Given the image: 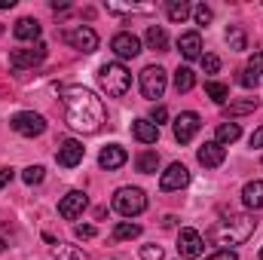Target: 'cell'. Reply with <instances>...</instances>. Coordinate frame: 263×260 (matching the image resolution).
<instances>
[{"instance_id": "8d00e7d4", "label": "cell", "mask_w": 263, "mask_h": 260, "mask_svg": "<svg viewBox=\"0 0 263 260\" xmlns=\"http://www.w3.org/2000/svg\"><path fill=\"white\" fill-rule=\"evenodd\" d=\"M73 233H77V239H92V236H95V233H98V230H95V227H92V224H80V227H77V230H73Z\"/></svg>"}, {"instance_id": "7c38bea8", "label": "cell", "mask_w": 263, "mask_h": 260, "mask_svg": "<svg viewBox=\"0 0 263 260\" xmlns=\"http://www.w3.org/2000/svg\"><path fill=\"white\" fill-rule=\"evenodd\" d=\"M199 114H193V110H184L178 120H175V141L178 144H190L193 138H196V132H199Z\"/></svg>"}, {"instance_id": "ee69618b", "label": "cell", "mask_w": 263, "mask_h": 260, "mask_svg": "<svg viewBox=\"0 0 263 260\" xmlns=\"http://www.w3.org/2000/svg\"><path fill=\"white\" fill-rule=\"evenodd\" d=\"M260 260H263V248H260Z\"/></svg>"}, {"instance_id": "5bb4252c", "label": "cell", "mask_w": 263, "mask_h": 260, "mask_svg": "<svg viewBox=\"0 0 263 260\" xmlns=\"http://www.w3.org/2000/svg\"><path fill=\"white\" fill-rule=\"evenodd\" d=\"M110 49H114L117 59H135V55L141 52V40H138L132 31H120V34H114Z\"/></svg>"}, {"instance_id": "60d3db41", "label": "cell", "mask_w": 263, "mask_h": 260, "mask_svg": "<svg viewBox=\"0 0 263 260\" xmlns=\"http://www.w3.org/2000/svg\"><path fill=\"white\" fill-rule=\"evenodd\" d=\"M12 181V169H0V190Z\"/></svg>"}, {"instance_id": "f546056e", "label": "cell", "mask_w": 263, "mask_h": 260, "mask_svg": "<svg viewBox=\"0 0 263 260\" xmlns=\"http://www.w3.org/2000/svg\"><path fill=\"white\" fill-rule=\"evenodd\" d=\"M138 236H141V227H138V224L120 220V224L114 227V239H117V242H123V239H138Z\"/></svg>"}, {"instance_id": "e0dca14e", "label": "cell", "mask_w": 263, "mask_h": 260, "mask_svg": "<svg viewBox=\"0 0 263 260\" xmlns=\"http://www.w3.org/2000/svg\"><path fill=\"white\" fill-rule=\"evenodd\" d=\"M178 49H181V55H184L187 62H196V59H202V37H199L196 31L181 34V37H178Z\"/></svg>"}, {"instance_id": "b9f144b4", "label": "cell", "mask_w": 263, "mask_h": 260, "mask_svg": "<svg viewBox=\"0 0 263 260\" xmlns=\"http://www.w3.org/2000/svg\"><path fill=\"white\" fill-rule=\"evenodd\" d=\"M15 6V0H0V9H12Z\"/></svg>"}, {"instance_id": "d590c367", "label": "cell", "mask_w": 263, "mask_h": 260, "mask_svg": "<svg viewBox=\"0 0 263 260\" xmlns=\"http://www.w3.org/2000/svg\"><path fill=\"white\" fill-rule=\"evenodd\" d=\"M165 120H168V110H165L162 104H156V107L150 110V123H153V126H159V123H165Z\"/></svg>"}, {"instance_id": "8fae6325", "label": "cell", "mask_w": 263, "mask_h": 260, "mask_svg": "<svg viewBox=\"0 0 263 260\" xmlns=\"http://www.w3.org/2000/svg\"><path fill=\"white\" fill-rule=\"evenodd\" d=\"M205 251V239L199 236V230H181L178 233V254L181 257H202Z\"/></svg>"}, {"instance_id": "e575fe53", "label": "cell", "mask_w": 263, "mask_h": 260, "mask_svg": "<svg viewBox=\"0 0 263 260\" xmlns=\"http://www.w3.org/2000/svg\"><path fill=\"white\" fill-rule=\"evenodd\" d=\"M199 62L205 67V73H217V70H220V59H217V55H202Z\"/></svg>"}, {"instance_id": "8992f818", "label": "cell", "mask_w": 263, "mask_h": 260, "mask_svg": "<svg viewBox=\"0 0 263 260\" xmlns=\"http://www.w3.org/2000/svg\"><path fill=\"white\" fill-rule=\"evenodd\" d=\"M9 126H12V132H18L22 138H37V135L46 132V120L40 114H34V110H18L9 120Z\"/></svg>"}, {"instance_id": "2e32d148", "label": "cell", "mask_w": 263, "mask_h": 260, "mask_svg": "<svg viewBox=\"0 0 263 260\" xmlns=\"http://www.w3.org/2000/svg\"><path fill=\"white\" fill-rule=\"evenodd\" d=\"M126 159H129V153H126L120 144H110V147H104V150L98 153V165H101V169H107V172H114V169L126 165Z\"/></svg>"}, {"instance_id": "5b68a950", "label": "cell", "mask_w": 263, "mask_h": 260, "mask_svg": "<svg viewBox=\"0 0 263 260\" xmlns=\"http://www.w3.org/2000/svg\"><path fill=\"white\" fill-rule=\"evenodd\" d=\"M165 86H168V73L159 65H150V67L141 70V95L144 98H150V101L162 98L165 95Z\"/></svg>"}, {"instance_id": "d6986e66", "label": "cell", "mask_w": 263, "mask_h": 260, "mask_svg": "<svg viewBox=\"0 0 263 260\" xmlns=\"http://www.w3.org/2000/svg\"><path fill=\"white\" fill-rule=\"evenodd\" d=\"M132 135H135L141 144H156V141H159V126H153L150 120H135V123H132Z\"/></svg>"}, {"instance_id": "9a60e30c", "label": "cell", "mask_w": 263, "mask_h": 260, "mask_svg": "<svg viewBox=\"0 0 263 260\" xmlns=\"http://www.w3.org/2000/svg\"><path fill=\"white\" fill-rule=\"evenodd\" d=\"M196 159L205 165V169H217V165H223V159H227V150H223L217 141H205V144L199 147Z\"/></svg>"}, {"instance_id": "30bf717a", "label": "cell", "mask_w": 263, "mask_h": 260, "mask_svg": "<svg viewBox=\"0 0 263 260\" xmlns=\"http://www.w3.org/2000/svg\"><path fill=\"white\" fill-rule=\"evenodd\" d=\"M83 156H86V147H83L77 138H65V141L59 144V153H55L59 165H65V169H77V165L83 162Z\"/></svg>"}, {"instance_id": "1f68e13d", "label": "cell", "mask_w": 263, "mask_h": 260, "mask_svg": "<svg viewBox=\"0 0 263 260\" xmlns=\"http://www.w3.org/2000/svg\"><path fill=\"white\" fill-rule=\"evenodd\" d=\"M239 86H245V89H257V86H260V77H257L251 67H245V70H239Z\"/></svg>"}, {"instance_id": "ba28073f", "label": "cell", "mask_w": 263, "mask_h": 260, "mask_svg": "<svg viewBox=\"0 0 263 260\" xmlns=\"http://www.w3.org/2000/svg\"><path fill=\"white\" fill-rule=\"evenodd\" d=\"M46 59V43H34L31 49H12L9 52V65L15 70H25V67H37Z\"/></svg>"}, {"instance_id": "ac0fdd59", "label": "cell", "mask_w": 263, "mask_h": 260, "mask_svg": "<svg viewBox=\"0 0 263 260\" xmlns=\"http://www.w3.org/2000/svg\"><path fill=\"white\" fill-rule=\"evenodd\" d=\"M40 22L37 18H31V15H25V18H18L15 22V28H12V34H15V40H40Z\"/></svg>"}, {"instance_id": "484cf974", "label": "cell", "mask_w": 263, "mask_h": 260, "mask_svg": "<svg viewBox=\"0 0 263 260\" xmlns=\"http://www.w3.org/2000/svg\"><path fill=\"white\" fill-rule=\"evenodd\" d=\"M227 43H230L233 52H245V49H248V37H245V31H242L239 25H230V28H227Z\"/></svg>"}, {"instance_id": "f1b7e54d", "label": "cell", "mask_w": 263, "mask_h": 260, "mask_svg": "<svg viewBox=\"0 0 263 260\" xmlns=\"http://www.w3.org/2000/svg\"><path fill=\"white\" fill-rule=\"evenodd\" d=\"M239 135H242L239 123H220V126H217V144H220V147H223V144H233V141H239Z\"/></svg>"}, {"instance_id": "44dd1931", "label": "cell", "mask_w": 263, "mask_h": 260, "mask_svg": "<svg viewBox=\"0 0 263 260\" xmlns=\"http://www.w3.org/2000/svg\"><path fill=\"white\" fill-rule=\"evenodd\" d=\"M144 40H147V46H150L153 52H168V34H165V28L150 25L147 34H144Z\"/></svg>"}, {"instance_id": "836d02e7", "label": "cell", "mask_w": 263, "mask_h": 260, "mask_svg": "<svg viewBox=\"0 0 263 260\" xmlns=\"http://www.w3.org/2000/svg\"><path fill=\"white\" fill-rule=\"evenodd\" d=\"M165 251L159 245H141V260H162Z\"/></svg>"}, {"instance_id": "277c9868", "label": "cell", "mask_w": 263, "mask_h": 260, "mask_svg": "<svg viewBox=\"0 0 263 260\" xmlns=\"http://www.w3.org/2000/svg\"><path fill=\"white\" fill-rule=\"evenodd\" d=\"M114 208H117V214H123V217H138L144 208H147V196L141 187H120L117 193H114Z\"/></svg>"}, {"instance_id": "83f0119b", "label": "cell", "mask_w": 263, "mask_h": 260, "mask_svg": "<svg viewBox=\"0 0 263 260\" xmlns=\"http://www.w3.org/2000/svg\"><path fill=\"white\" fill-rule=\"evenodd\" d=\"M193 86H196V73L190 67H178L175 70V89L178 92H190Z\"/></svg>"}, {"instance_id": "6da1fadb", "label": "cell", "mask_w": 263, "mask_h": 260, "mask_svg": "<svg viewBox=\"0 0 263 260\" xmlns=\"http://www.w3.org/2000/svg\"><path fill=\"white\" fill-rule=\"evenodd\" d=\"M62 104H65V120L73 132L95 135L107 123V110L101 98L86 89V86H62Z\"/></svg>"}, {"instance_id": "4dcf8cb0", "label": "cell", "mask_w": 263, "mask_h": 260, "mask_svg": "<svg viewBox=\"0 0 263 260\" xmlns=\"http://www.w3.org/2000/svg\"><path fill=\"white\" fill-rule=\"evenodd\" d=\"M43 178H46V169H43V165H28V169L22 172V181H25L28 187H37V184H43Z\"/></svg>"}, {"instance_id": "74e56055", "label": "cell", "mask_w": 263, "mask_h": 260, "mask_svg": "<svg viewBox=\"0 0 263 260\" xmlns=\"http://www.w3.org/2000/svg\"><path fill=\"white\" fill-rule=\"evenodd\" d=\"M248 67L260 77V73H263V52H254V55H251V62H248Z\"/></svg>"}, {"instance_id": "52a82bcc", "label": "cell", "mask_w": 263, "mask_h": 260, "mask_svg": "<svg viewBox=\"0 0 263 260\" xmlns=\"http://www.w3.org/2000/svg\"><path fill=\"white\" fill-rule=\"evenodd\" d=\"M65 43L67 46H73L77 52H95L98 49V34L92 31V28H86V25H80V28H70L65 31Z\"/></svg>"}, {"instance_id": "cb8c5ba5", "label": "cell", "mask_w": 263, "mask_h": 260, "mask_svg": "<svg viewBox=\"0 0 263 260\" xmlns=\"http://www.w3.org/2000/svg\"><path fill=\"white\" fill-rule=\"evenodd\" d=\"M135 169H138L141 175H153V172L159 169V153H156V150L138 153V156H135Z\"/></svg>"}, {"instance_id": "ab89813d", "label": "cell", "mask_w": 263, "mask_h": 260, "mask_svg": "<svg viewBox=\"0 0 263 260\" xmlns=\"http://www.w3.org/2000/svg\"><path fill=\"white\" fill-rule=\"evenodd\" d=\"M251 147H254V150H260V147H263V126L251 135Z\"/></svg>"}, {"instance_id": "4316f807", "label": "cell", "mask_w": 263, "mask_h": 260, "mask_svg": "<svg viewBox=\"0 0 263 260\" xmlns=\"http://www.w3.org/2000/svg\"><path fill=\"white\" fill-rule=\"evenodd\" d=\"M205 92H208V98L214 101V104H227V98H230V86L227 83H217V80H208L205 83Z\"/></svg>"}, {"instance_id": "d4e9b609", "label": "cell", "mask_w": 263, "mask_h": 260, "mask_svg": "<svg viewBox=\"0 0 263 260\" xmlns=\"http://www.w3.org/2000/svg\"><path fill=\"white\" fill-rule=\"evenodd\" d=\"M165 12H168V18L175 22V25H181V22H187L190 18V3L187 0H168V6H165Z\"/></svg>"}, {"instance_id": "4fadbf2b", "label": "cell", "mask_w": 263, "mask_h": 260, "mask_svg": "<svg viewBox=\"0 0 263 260\" xmlns=\"http://www.w3.org/2000/svg\"><path fill=\"white\" fill-rule=\"evenodd\" d=\"M86 205H89V196L83 193V190H70V193L59 202V214H62L65 220H77V217L86 211Z\"/></svg>"}, {"instance_id": "ffe728a7", "label": "cell", "mask_w": 263, "mask_h": 260, "mask_svg": "<svg viewBox=\"0 0 263 260\" xmlns=\"http://www.w3.org/2000/svg\"><path fill=\"white\" fill-rule=\"evenodd\" d=\"M242 202H245L251 211L263 208V181H248V184L242 187Z\"/></svg>"}, {"instance_id": "7a4b0ae2", "label": "cell", "mask_w": 263, "mask_h": 260, "mask_svg": "<svg viewBox=\"0 0 263 260\" xmlns=\"http://www.w3.org/2000/svg\"><path fill=\"white\" fill-rule=\"evenodd\" d=\"M254 230H257V220L251 214H230L208 230V242L220 245L223 251H233V245H245L254 236Z\"/></svg>"}, {"instance_id": "603a6c76", "label": "cell", "mask_w": 263, "mask_h": 260, "mask_svg": "<svg viewBox=\"0 0 263 260\" xmlns=\"http://www.w3.org/2000/svg\"><path fill=\"white\" fill-rule=\"evenodd\" d=\"M257 98H242V101H230V104H223V114L227 117H245V114H254L257 110Z\"/></svg>"}, {"instance_id": "f35d334b", "label": "cell", "mask_w": 263, "mask_h": 260, "mask_svg": "<svg viewBox=\"0 0 263 260\" xmlns=\"http://www.w3.org/2000/svg\"><path fill=\"white\" fill-rule=\"evenodd\" d=\"M205 260H239V254H236V251H223V248H220V251H214L211 257H205Z\"/></svg>"}, {"instance_id": "7402d4cb", "label": "cell", "mask_w": 263, "mask_h": 260, "mask_svg": "<svg viewBox=\"0 0 263 260\" xmlns=\"http://www.w3.org/2000/svg\"><path fill=\"white\" fill-rule=\"evenodd\" d=\"M52 254H55V260H92L80 245H65V242H55Z\"/></svg>"}, {"instance_id": "9c48e42d", "label": "cell", "mask_w": 263, "mask_h": 260, "mask_svg": "<svg viewBox=\"0 0 263 260\" xmlns=\"http://www.w3.org/2000/svg\"><path fill=\"white\" fill-rule=\"evenodd\" d=\"M187 184H190V169H187L184 162H172V165L162 172V178H159V187H162L165 193L181 190V187H187Z\"/></svg>"}, {"instance_id": "d6a6232c", "label": "cell", "mask_w": 263, "mask_h": 260, "mask_svg": "<svg viewBox=\"0 0 263 260\" xmlns=\"http://www.w3.org/2000/svg\"><path fill=\"white\" fill-rule=\"evenodd\" d=\"M193 18H196V25H211V18H214V12H211V6H205V3H199L196 9H193Z\"/></svg>"}, {"instance_id": "3957f363", "label": "cell", "mask_w": 263, "mask_h": 260, "mask_svg": "<svg viewBox=\"0 0 263 260\" xmlns=\"http://www.w3.org/2000/svg\"><path fill=\"white\" fill-rule=\"evenodd\" d=\"M98 83H101V89H104L110 98H123L132 89V73L126 70V65H120V62H107V65L98 67Z\"/></svg>"}, {"instance_id": "7bdbcfd3", "label": "cell", "mask_w": 263, "mask_h": 260, "mask_svg": "<svg viewBox=\"0 0 263 260\" xmlns=\"http://www.w3.org/2000/svg\"><path fill=\"white\" fill-rule=\"evenodd\" d=\"M3 251H6V242H3V239H0V254H3Z\"/></svg>"}]
</instances>
